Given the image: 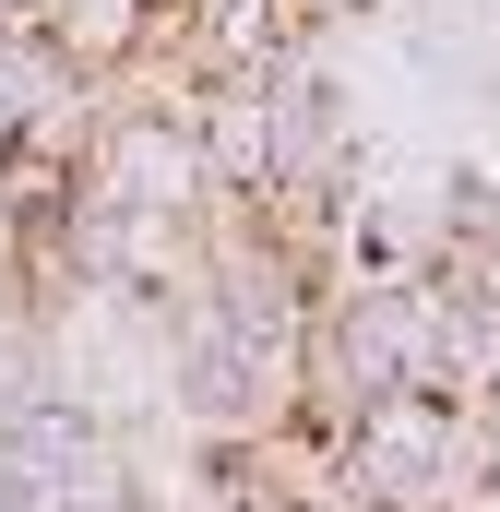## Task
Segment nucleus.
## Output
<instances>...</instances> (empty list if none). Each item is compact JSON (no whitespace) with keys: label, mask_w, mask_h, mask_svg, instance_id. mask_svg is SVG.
<instances>
[{"label":"nucleus","mask_w":500,"mask_h":512,"mask_svg":"<svg viewBox=\"0 0 500 512\" xmlns=\"http://www.w3.org/2000/svg\"><path fill=\"white\" fill-rule=\"evenodd\" d=\"M143 24H155V0H36V36H48L72 72H96V84L143 48Z\"/></svg>","instance_id":"obj_1"}]
</instances>
